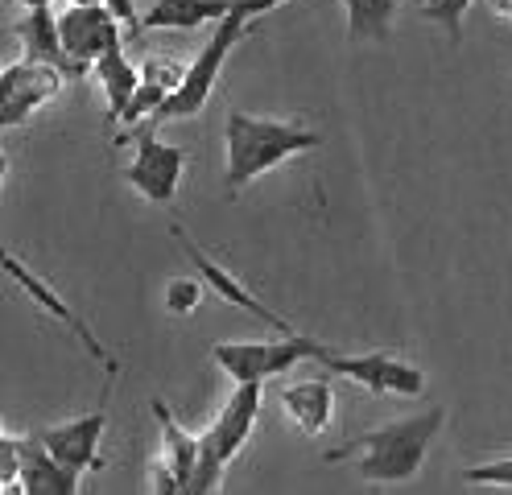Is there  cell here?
Here are the masks:
<instances>
[{
    "instance_id": "cell-15",
    "label": "cell",
    "mask_w": 512,
    "mask_h": 495,
    "mask_svg": "<svg viewBox=\"0 0 512 495\" xmlns=\"http://www.w3.org/2000/svg\"><path fill=\"white\" fill-rule=\"evenodd\" d=\"M91 71H95V83H100V91H104L108 120H112V124H124L128 108H133V99H137V91H141V71L124 58L120 46L108 50L100 62L91 66Z\"/></svg>"
},
{
    "instance_id": "cell-23",
    "label": "cell",
    "mask_w": 512,
    "mask_h": 495,
    "mask_svg": "<svg viewBox=\"0 0 512 495\" xmlns=\"http://www.w3.org/2000/svg\"><path fill=\"white\" fill-rule=\"evenodd\" d=\"M108 9L128 25V29H141V17H137V0H108Z\"/></svg>"
},
{
    "instance_id": "cell-27",
    "label": "cell",
    "mask_w": 512,
    "mask_h": 495,
    "mask_svg": "<svg viewBox=\"0 0 512 495\" xmlns=\"http://www.w3.org/2000/svg\"><path fill=\"white\" fill-rule=\"evenodd\" d=\"M67 5H108V0H67Z\"/></svg>"
},
{
    "instance_id": "cell-21",
    "label": "cell",
    "mask_w": 512,
    "mask_h": 495,
    "mask_svg": "<svg viewBox=\"0 0 512 495\" xmlns=\"http://www.w3.org/2000/svg\"><path fill=\"white\" fill-rule=\"evenodd\" d=\"M199 302H203V281L199 277H174L170 285H166V310L170 314H190V310H199Z\"/></svg>"
},
{
    "instance_id": "cell-26",
    "label": "cell",
    "mask_w": 512,
    "mask_h": 495,
    "mask_svg": "<svg viewBox=\"0 0 512 495\" xmlns=\"http://www.w3.org/2000/svg\"><path fill=\"white\" fill-rule=\"evenodd\" d=\"M21 9H46V5H54V0H17Z\"/></svg>"
},
{
    "instance_id": "cell-4",
    "label": "cell",
    "mask_w": 512,
    "mask_h": 495,
    "mask_svg": "<svg viewBox=\"0 0 512 495\" xmlns=\"http://www.w3.org/2000/svg\"><path fill=\"white\" fill-rule=\"evenodd\" d=\"M314 363H323L331 376H347L364 384L372 396H422L426 392V376L418 363L397 359L389 351H364V355H339L331 347H318Z\"/></svg>"
},
{
    "instance_id": "cell-11",
    "label": "cell",
    "mask_w": 512,
    "mask_h": 495,
    "mask_svg": "<svg viewBox=\"0 0 512 495\" xmlns=\"http://www.w3.org/2000/svg\"><path fill=\"white\" fill-rule=\"evenodd\" d=\"M104 409H95L87 417H75L67 425H50L42 429V446L62 462V467H71V471H104V458H100V438H104Z\"/></svg>"
},
{
    "instance_id": "cell-12",
    "label": "cell",
    "mask_w": 512,
    "mask_h": 495,
    "mask_svg": "<svg viewBox=\"0 0 512 495\" xmlns=\"http://www.w3.org/2000/svg\"><path fill=\"white\" fill-rule=\"evenodd\" d=\"M174 236H178V244L186 248V256H190V260H195V269H199V277H203V281H207V285H211V289H215V293L223 297V302H232V306H240V310L256 314V318H261V322H269V326L277 330V335H302V330H298V326H294L290 318H281L277 310H269V306L261 302V297H256L252 289H244V285H240V281H236V277H232L228 269H219V264H215L211 256H203V252L195 248V240H190V236H186V231H182V227H174Z\"/></svg>"
},
{
    "instance_id": "cell-8",
    "label": "cell",
    "mask_w": 512,
    "mask_h": 495,
    "mask_svg": "<svg viewBox=\"0 0 512 495\" xmlns=\"http://www.w3.org/2000/svg\"><path fill=\"white\" fill-rule=\"evenodd\" d=\"M5 277H9V281H13V285L25 293V297H29V302H34V306H42V310H46L54 322L67 326L71 335H75V339L87 347V355L104 363V372H108V376H116V372H120V368H116V359L108 355V347L100 343V335H95V330H91V326H87V322H83V318H79V314H75L67 302H62V297L50 289V281H42V277H38L34 269H29L25 260H17L13 252H5Z\"/></svg>"
},
{
    "instance_id": "cell-24",
    "label": "cell",
    "mask_w": 512,
    "mask_h": 495,
    "mask_svg": "<svg viewBox=\"0 0 512 495\" xmlns=\"http://www.w3.org/2000/svg\"><path fill=\"white\" fill-rule=\"evenodd\" d=\"M0 495H25V483L17 479V483H0Z\"/></svg>"
},
{
    "instance_id": "cell-20",
    "label": "cell",
    "mask_w": 512,
    "mask_h": 495,
    "mask_svg": "<svg viewBox=\"0 0 512 495\" xmlns=\"http://www.w3.org/2000/svg\"><path fill=\"white\" fill-rule=\"evenodd\" d=\"M475 5V0H426L422 5V17L442 25V29H451V42L463 38V13Z\"/></svg>"
},
{
    "instance_id": "cell-10",
    "label": "cell",
    "mask_w": 512,
    "mask_h": 495,
    "mask_svg": "<svg viewBox=\"0 0 512 495\" xmlns=\"http://www.w3.org/2000/svg\"><path fill=\"white\" fill-rule=\"evenodd\" d=\"M261 396H265V380H244L232 388V396L223 401L219 417L207 425L203 434V446L228 467V462L244 450V442L252 438L256 429V417H261Z\"/></svg>"
},
{
    "instance_id": "cell-13",
    "label": "cell",
    "mask_w": 512,
    "mask_h": 495,
    "mask_svg": "<svg viewBox=\"0 0 512 495\" xmlns=\"http://www.w3.org/2000/svg\"><path fill=\"white\" fill-rule=\"evenodd\" d=\"M17 42H21L25 58L58 66L62 75H87L83 66L67 54V46H62V29H58V17H54L50 5L46 9H25V17L17 21Z\"/></svg>"
},
{
    "instance_id": "cell-18",
    "label": "cell",
    "mask_w": 512,
    "mask_h": 495,
    "mask_svg": "<svg viewBox=\"0 0 512 495\" xmlns=\"http://www.w3.org/2000/svg\"><path fill=\"white\" fill-rule=\"evenodd\" d=\"M240 0H153L141 17V29H195L207 21H223Z\"/></svg>"
},
{
    "instance_id": "cell-19",
    "label": "cell",
    "mask_w": 512,
    "mask_h": 495,
    "mask_svg": "<svg viewBox=\"0 0 512 495\" xmlns=\"http://www.w3.org/2000/svg\"><path fill=\"white\" fill-rule=\"evenodd\" d=\"M351 42H389L397 0H343Z\"/></svg>"
},
{
    "instance_id": "cell-9",
    "label": "cell",
    "mask_w": 512,
    "mask_h": 495,
    "mask_svg": "<svg viewBox=\"0 0 512 495\" xmlns=\"http://www.w3.org/2000/svg\"><path fill=\"white\" fill-rule=\"evenodd\" d=\"M120 17L108 5H71L67 13H58V29H62V46L67 54L91 71L108 50L120 46Z\"/></svg>"
},
{
    "instance_id": "cell-17",
    "label": "cell",
    "mask_w": 512,
    "mask_h": 495,
    "mask_svg": "<svg viewBox=\"0 0 512 495\" xmlns=\"http://www.w3.org/2000/svg\"><path fill=\"white\" fill-rule=\"evenodd\" d=\"M182 75H186V66H174L166 58H149L141 66V91L133 99V108H128L124 124H145L153 120L157 112H162L170 104V95L182 87Z\"/></svg>"
},
{
    "instance_id": "cell-3",
    "label": "cell",
    "mask_w": 512,
    "mask_h": 495,
    "mask_svg": "<svg viewBox=\"0 0 512 495\" xmlns=\"http://www.w3.org/2000/svg\"><path fill=\"white\" fill-rule=\"evenodd\" d=\"M277 5H285V0H240V5L223 17V21H215V33L207 38V46L195 54V62L186 66V75H182V87L170 95V104L157 112L153 120H145V124H166V120H186V116H199L203 108H207V99H211V91H215V83H219V71H223V62H228V54L248 38V29L256 25V17L261 13H273Z\"/></svg>"
},
{
    "instance_id": "cell-2",
    "label": "cell",
    "mask_w": 512,
    "mask_h": 495,
    "mask_svg": "<svg viewBox=\"0 0 512 495\" xmlns=\"http://www.w3.org/2000/svg\"><path fill=\"white\" fill-rule=\"evenodd\" d=\"M318 141L323 137H318L314 128H302L294 120L228 112V124H223V145H228V157H223V186H228V194H240L248 182L277 170L281 161L318 149Z\"/></svg>"
},
{
    "instance_id": "cell-22",
    "label": "cell",
    "mask_w": 512,
    "mask_h": 495,
    "mask_svg": "<svg viewBox=\"0 0 512 495\" xmlns=\"http://www.w3.org/2000/svg\"><path fill=\"white\" fill-rule=\"evenodd\" d=\"M463 479L479 483V487H512V458H496V462H484V467H467Z\"/></svg>"
},
{
    "instance_id": "cell-1",
    "label": "cell",
    "mask_w": 512,
    "mask_h": 495,
    "mask_svg": "<svg viewBox=\"0 0 512 495\" xmlns=\"http://www.w3.org/2000/svg\"><path fill=\"white\" fill-rule=\"evenodd\" d=\"M442 421V409L401 417L384 429H368V434L343 442L339 450H323V462H356V475L364 483H409L426 467V450L438 438Z\"/></svg>"
},
{
    "instance_id": "cell-5",
    "label": "cell",
    "mask_w": 512,
    "mask_h": 495,
    "mask_svg": "<svg viewBox=\"0 0 512 495\" xmlns=\"http://www.w3.org/2000/svg\"><path fill=\"white\" fill-rule=\"evenodd\" d=\"M318 347L323 343H314L306 335H281L277 343H215L211 355L236 384H244V380H273L281 372H290L294 363L314 359Z\"/></svg>"
},
{
    "instance_id": "cell-25",
    "label": "cell",
    "mask_w": 512,
    "mask_h": 495,
    "mask_svg": "<svg viewBox=\"0 0 512 495\" xmlns=\"http://www.w3.org/2000/svg\"><path fill=\"white\" fill-rule=\"evenodd\" d=\"M492 5H496V13H500V17H508V21H512V0H492Z\"/></svg>"
},
{
    "instance_id": "cell-6",
    "label": "cell",
    "mask_w": 512,
    "mask_h": 495,
    "mask_svg": "<svg viewBox=\"0 0 512 495\" xmlns=\"http://www.w3.org/2000/svg\"><path fill=\"white\" fill-rule=\"evenodd\" d=\"M186 170V153L178 145L157 141V128L153 124H137V157L124 165V182L133 186L145 203H170L178 194Z\"/></svg>"
},
{
    "instance_id": "cell-16",
    "label": "cell",
    "mask_w": 512,
    "mask_h": 495,
    "mask_svg": "<svg viewBox=\"0 0 512 495\" xmlns=\"http://www.w3.org/2000/svg\"><path fill=\"white\" fill-rule=\"evenodd\" d=\"M21 483H25V495H79V471L62 467L42 446V438H25Z\"/></svg>"
},
{
    "instance_id": "cell-14",
    "label": "cell",
    "mask_w": 512,
    "mask_h": 495,
    "mask_svg": "<svg viewBox=\"0 0 512 495\" xmlns=\"http://www.w3.org/2000/svg\"><path fill=\"white\" fill-rule=\"evenodd\" d=\"M281 409L294 417V425L302 429V434L318 438L323 429L331 425V413H335V388L327 376L318 380H298L281 392Z\"/></svg>"
},
{
    "instance_id": "cell-7",
    "label": "cell",
    "mask_w": 512,
    "mask_h": 495,
    "mask_svg": "<svg viewBox=\"0 0 512 495\" xmlns=\"http://www.w3.org/2000/svg\"><path fill=\"white\" fill-rule=\"evenodd\" d=\"M62 83H67V75H62L58 66H46L34 58L9 62L5 71H0V124L5 128L25 124L34 112H42L50 99L62 95Z\"/></svg>"
}]
</instances>
